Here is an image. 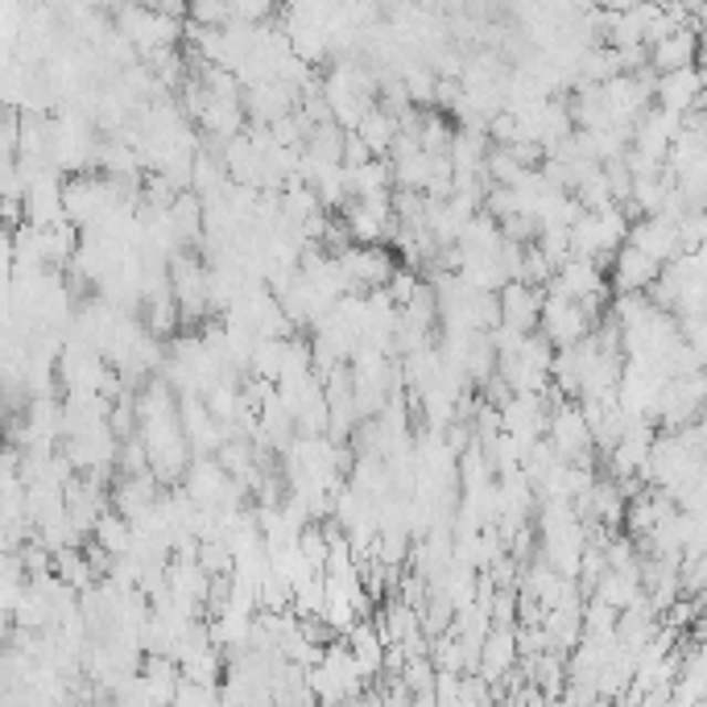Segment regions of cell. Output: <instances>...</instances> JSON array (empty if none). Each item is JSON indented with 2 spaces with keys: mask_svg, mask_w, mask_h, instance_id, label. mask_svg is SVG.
<instances>
[{
  "mask_svg": "<svg viewBox=\"0 0 707 707\" xmlns=\"http://www.w3.org/2000/svg\"><path fill=\"white\" fill-rule=\"evenodd\" d=\"M628 245L642 249L649 261H658L666 269V261H675L683 252V236H678V223L666 220V216H649V220H637L633 232H628Z\"/></svg>",
  "mask_w": 707,
  "mask_h": 707,
  "instance_id": "6da1fadb",
  "label": "cell"
},
{
  "mask_svg": "<svg viewBox=\"0 0 707 707\" xmlns=\"http://www.w3.org/2000/svg\"><path fill=\"white\" fill-rule=\"evenodd\" d=\"M707 95V75L704 66H687V71H670V75H658V100L666 112H678L687 116V108H699Z\"/></svg>",
  "mask_w": 707,
  "mask_h": 707,
  "instance_id": "7a4b0ae2",
  "label": "cell"
},
{
  "mask_svg": "<svg viewBox=\"0 0 707 707\" xmlns=\"http://www.w3.org/2000/svg\"><path fill=\"white\" fill-rule=\"evenodd\" d=\"M542 306H547V299L534 285L509 282L501 290V323L521 331V335H530V327H542Z\"/></svg>",
  "mask_w": 707,
  "mask_h": 707,
  "instance_id": "3957f363",
  "label": "cell"
},
{
  "mask_svg": "<svg viewBox=\"0 0 707 707\" xmlns=\"http://www.w3.org/2000/svg\"><path fill=\"white\" fill-rule=\"evenodd\" d=\"M662 278V266L658 261H649L642 249H633V245H625V249L616 252V266H613V285L621 290V294H637V290H645V285H654Z\"/></svg>",
  "mask_w": 707,
  "mask_h": 707,
  "instance_id": "277c9868",
  "label": "cell"
},
{
  "mask_svg": "<svg viewBox=\"0 0 707 707\" xmlns=\"http://www.w3.org/2000/svg\"><path fill=\"white\" fill-rule=\"evenodd\" d=\"M649 63H654L658 75L695 66V30H678V33H670L666 42H658V46L649 50Z\"/></svg>",
  "mask_w": 707,
  "mask_h": 707,
  "instance_id": "5b68a950",
  "label": "cell"
},
{
  "mask_svg": "<svg viewBox=\"0 0 707 707\" xmlns=\"http://www.w3.org/2000/svg\"><path fill=\"white\" fill-rule=\"evenodd\" d=\"M352 658L361 666V675H373L381 662H385V637H377L368 625H356L352 628Z\"/></svg>",
  "mask_w": 707,
  "mask_h": 707,
  "instance_id": "8992f818",
  "label": "cell"
},
{
  "mask_svg": "<svg viewBox=\"0 0 707 707\" xmlns=\"http://www.w3.org/2000/svg\"><path fill=\"white\" fill-rule=\"evenodd\" d=\"M509 658H513V633H509V628H497V633L485 642V662H488L485 675L497 678L505 666H509Z\"/></svg>",
  "mask_w": 707,
  "mask_h": 707,
  "instance_id": "52a82bcc",
  "label": "cell"
}]
</instances>
